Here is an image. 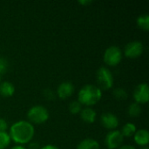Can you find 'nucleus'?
<instances>
[{
	"label": "nucleus",
	"instance_id": "f257e3e1",
	"mask_svg": "<svg viewBox=\"0 0 149 149\" xmlns=\"http://www.w3.org/2000/svg\"><path fill=\"white\" fill-rule=\"evenodd\" d=\"M8 134L10 141L16 145L24 146L32 141L35 135V127L28 120H20L10 126Z\"/></svg>",
	"mask_w": 149,
	"mask_h": 149
},
{
	"label": "nucleus",
	"instance_id": "f03ea898",
	"mask_svg": "<svg viewBox=\"0 0 149 149\" xmlns=\"http://www.w3.org/2000/svg\"><path fill=\"white\" fill-rule=\"evenodd\" d=\"M102 90L96 85L86 84L80 88L78 93V101L82 105L88 107L99 103L102 98Z\"/></svg>",
	"mask_w": 149,
	"mask_h": 149
},
{
	"label": "nucleus",
	"instance_id": "7ed1b4c3",
	"mask_svg": "<svg viewBox=\"0 0 149 149\" xmlns=\"http://www.w3.org/2000/svg\"><path fill=\"white\" fill-rule=\"evenodd\" d=\"M27 120L32 125H40L46 122L50 118L49 111L42 105H34L29 108L26 113Z\"/></svg>",
	"mask_w": 149,
	"mask_h": 149
},
{
	"label": "nucleus",
	"instance_id": "20e7f679",
	"mask_svg": "<svg viewBox=\"0 0 149 149\" xmlns=\"http://www.w3.org/2000/svg\"><path fill=\"white\" fill-rule=\"evenodd\" d=\"M97 86L103 90H109L113 87L114 83V78L112 72L106 66H101L96 72Z\"/></svg>",
	"mask_w": 149,
	"mask_h": 149
},
{
	"label": "nucleus",
	"instance_id": "39448f33",
	"mask_svg": "<svg viewBox=\"0 0 149 149\" xmlns=\"http://www.w3.org/2000/svg\"><path fill=\"white\" fill-rule=\"evenodd\" d=\"M123 58L122 50L117 45H110L107 47L103 54V60L106 65L109 66L118 65Z\"/></svg>",
	"mask_w": 149,
	"mask_h": 149
},
{
	"label": "nucleus",
	"instance_id": "423d86ee",
	"mask_svg": "<svg viewBox=\"0 0 149 149\" xmlns=\"http://www.w3.org/2000/svg\"><path fill=\"white\" fill-rule=\"evenodd\" d=\"M144 52V45L139 40H134L127 43L123 50V54L129 58H137L141 56Z\"/></svg>",
	"mask_w": 149,
	"mask_h": 149
},
{
	"label": "nucleus",
	"instance_id": "0eeeda50",
	"mask_svg": "<svg viewBox=\"0 0 149 149\" xmlns=\"http://www.w3.org/2000/svg\"><path fill=\"white\" fill-rule=\"evenodd\" d=\"M124 137L118 129L109 131L105 137V145L108 149H118L122 146Z\"/></svg>",
	"mask_w": 149,
	"mask_h": 149
},
{
	"label": "nucleus",
	"instance_id": "6e6552de",
	"mask_svg": "<svg viewBox=\"0 0 149 149\" xmlns=\"http://www.w3.org/2000/svg\"><path fill=\"white\" fill-rule=\"evenodd\" d=\"M133 98L134 102L142 105L147 104L149 100V86L148 83H141L136 86L133 92Z\"/></svg>",
	"mask_w": 149,
	"mask_h": 149
},
{
	"label": "nucleus",
	"instance_id": "1a4fd4ad",
	"mask_svg": "<svg viewBox=\"0 0 149 149\" xmlns=\"http://www.w3.org/2000/svg\"><path fill=\"white\" fill-rule=\"evenodd\" d=\"M100 123L101 125L109 131L115 130L120 125V120L117 115L113 113L106 112L103 113L100 116Z\"/></svg>",
	"mask_w": 149,
	"mask_h": 149
},
{
	"label": "nucleus",
	"instance_id": "9d476101",
	"mask_svg": "<svg viewBox=\"0 0 149 149\" xmlns=\"http://www.w3.org/2000/svg\"><path fill=\"white\" fill-rule=\"evenodd\" d=\"M74 86L71 81L61 82L56 90V95L61 100H66L70 98L74 93Z\"/></svg>",
	"mask_w": 149,
	"mask_h": 149
},
{
	"label": "nucleus",
	"instance_id": "9b49d317",
	"mask_svg": "<svg viewBox=\"0 0 149 149\" xmlns=\"http://www.w3.org/2000/svg\"><path fill=\"white\" fill-rule=\"evenodd\" d=\"M134 141L140 147H148L149 143V133L147 129H139L134 134Z\"/></svg>",
	"mask_w": 149,
	"mask_h": 149
},
{
	"label": "nucleus",
	"instance_id": "f8f14e48",
	"mask_svg": "<svg viewBox=\"0 0 149 149\" xmlns=\"http://www.w3.org/2000/svg\"><path fill=\"white\" fill-rule=\"evenodd\" d=\"M79 116H80V119L85 123L92 124V123L95 122V120L97 119V113L93 107H86L81 109V111L79 113Z\"/></svg>",
	"mask_w": 149,
	"mask_h": 149
},
{
	"label": "nucleus",
	"instance_id": "ddd939ff",
	"mask_svg": "<svg viewBox=\"0 0 149 149\" xmlns=\"http://www.w3.org/2000/svg\"><path fill=\"white\" fill-rule=\"evenodd\" d=\"M15 86L10 81H3L0 83V95L3 98H10L15 93Z\"/></svg>",
	"mask_w": 149,
	"mask_h": 149
},
{
	"label": "nucleus",
	"instance_id": "4468645a",
	"mask_svg": "<svg viewBox=\"0 0 149 149\" xmlns=\"http://www.w3.org/2000/svg\"><path fill=\"white\" fill-rule=\"evenodd\" d=\"M76 149H100V145L97 140L93 138H86L78 144Z\"/></svg>",
	"mask_w": 149,
	"mask_h": 149
},
{
	"label": "nucleus",
	"instance_id": "2eb2a0df",
	"mask_svg": "<svg viewBox=\"0 0 149 149\" xmlns=\"http://www.w3.org/2000/svg\"><path fill=\"white\" fill-rule=\"evenodd\" d=\"M123 137H132L137 131V127L133 122H127L122 126L121 130H120Z\"/></svg>",
	"mask_w": 149,
	"mask_h": 149
},
{
	"label": "nucleus",
	"instance_id": "dca6fc26",
	"mask_svg": "<svg viewBox=\"0 0 149 149\" xmlns=\"http://www.w3.org/2000/svg\"><path fill=\"white\" fill-rule=\"evenodd\" d=\"M142 112V107L140 104L136 102H133L127 107V113L132 118H136L141 115Z\"/></svg>",
	"mask_w": 149,
	"mask_h": 149
},
{
	"label": "nucleus",
	"instance_id": "f3484780",
	"mask_svg": "<svg viewBox=\"0 0 149 149\" xmlns=\"http://www.w3.org/2000/svg\"><path fill=\"white\" fill-rule=\"evenodd\" d=\"M136 23H137V25H138L141 29H142V30L148 31L149 30L148 14L145 13V14L140 15V16L137 17V19H136Z\"/></svg>",
	"mask_w": 149,
	"mask_h": 149
},
{
	"label": "nucleus",
	"instance_id": "a211bd4d",
	"mask_svg": "<svg viewBox=\"0 0 149 149\" xmlns=\"http://www.w3.org/2000/svg\"><path fill=\"white\" fill-rule=\"evenodd\" d=\"M11 141L8 132H0V149H6Z\"/></svg>",
	"mask_w": 149,
	"mask_h": 149
},
{
	"label": "nucleus",
	"instance_id": "6ab92c4d",
	"mask_svg": "<svg viewBox=\"0 0 149 149\" xmlns=\"http://www.w3.org/2000/svg\"><path fill=\"white\" fill-rule=\"evenodd\" d=\"M113 95L116 100H125L127 98V92L126 89L122 87H117L114 88L113 91Z\"/></svg>",
	"mask_w": 149,
	"mask_h": 149
},
{
	"label": "nucleus",
	"instance_id": "aec40b11",
	"mask_svg": "<svg viewBox=\"0 0 149 149\" xmlns=\"http://www.w3.org/2000/svg\"><path fill=\"white\" fill-rule=\"evenodd\" d=\"M68 109H69V112L73 115L79 114V113H80V111L82 109V105L78 100H74V101H72L69 104Z\"/></svg>",
	"mask_w": 149,
	"mask_h": 149
},
{
	"label": "nucleus",
	"instance_id": "412c9836",
	"mask_svg": "<svg viewBox=\"0 0 149 149\" xmlns=\"http://www.w3.org/2000/svg\"><path fill=\"white\" fill-rule=\"evenodd\" d=\"M9 67V62L5 58L0 57V74L6 72Z\"/></svg>",
	"mask_w": 149,
	"mask_h": 149
},
{
	"label": "nucleus",
	"instance_id": "4be33fe9",
	"mask_svg": "<svg viewBox=\"0 0 149 149\" xmlns=\"http://www.w3.org/2000/svg\"><path fill=\"white\" fill-rule=\"evenodd\" d=\"M43 94H44L45 98L48 100H53L56 97V93H54L53 90H52L50 88L45 89L43 92Z\"/></svg>",
	"mask_w": 149,
	"mask_h": 149
},
{
	"label": "nucleus",
	"instance_id": "5701e85b",
	"mask_svg": "<svg viewBox=\"0 0 149 149\" xmlns=\"http://www.w3.org/2000/svg\"><path fill=\"white\" fill-rule=\"evenodd\" d=\"M8 129H9L8 122L6 121L5 119L0 117V132H7Z\"/></svg>",
	"mask_w": 149,
	"mask_h": 149
},
{
	"label": "nucleus",
	"instance_id": "b1692460",
	"mask_svg": "<svg viewBox=\"0 0 149 149\" xmlns=\"http://www.w3.org/2000/svg\"><path fill=\"white\" fill-rule=\"evenodd\" d=\"M40 145L38 142L35 141H31L30 143H28V147L27 149H40Z\"/></svg>",
	"mask_w": 149,
	"mask_h": 149
},
{
	"label": "nucleus",
	"instance_id": "393cba45",
	"mask_svg": "<svg viewBox=\"0 0 149 149\" xmlns=\"http://www.w3.org/2000/svg\"><path fill=\"white\" fill-rule=\"evenodd\" d=\"M40 149H59L57 146L55 145H52V144H47V145H45L43 147H41Z\"/></svg>",
	"mask_w": 149,
	"mask_h": 149
},
{
	"label": "nucleus",
	"instance_id": "a878e982",
	"mask_svg": "<svg viewBox=\"0 0 149 149\" xmlns=\"http://www.w3.org/2000/svg\"><path fill=\"white\" fill-rule=\"evenodd\" d=\"M78 3H79V4H81V5H89V4H91L93 2H92L91 0H79Z\"/></svg>",
	"mask_w": 149,
	"mask_h": 149
},
{
	"label": "nucleus",
	"instance_id": "bb28decb",
	"mask_svg": "<svg viewBox=\"0 0 149 149\" xmlns=\"http://www.w3.org/2000/svg\"><path fill=\"white\" fill-rule=\"evenodd\" d=\"M118 149H136L135 147L132 146V145H123L121 147H120Z\"/></svg>",
	"mask_w": 149,
	"mask_h": 149
},
{
	"label": "nucleus",
	"instance_id": "cd10ccee",
	"mask_svg": "<svg viewBox=\"0 0 149 149\" xmlns=\"http://www.w3.org/2000/svg\"><path fill=\"white\" fill-rule=\"evenodd\" d=\"M10 149H27V148L24 146H22V145H15V146L11 147Z\"/></svg>",
	"mask_w": 149,
	"mask_h": 149
},
{
	"label": "nucleus",
	"instance_id": "c85d7f7f",
	"mask_svg": "<svg viewBox=\"0 0 149 149\" xmlns=\"http://www.w3.org/2000/svg\"><path fill=\"white\" fill-rule=\"evenodd\" d=\"M141 149H149L148 147H142Z\"/></svg>",
	"mask_w": 149,
	"mask_h": 149
},
{
	"label": "nucleus",
	"instance_id": "c756f323",
	"mask_svg": "<svg viewBox=\"0 0 149 149\" xmlns=\"http://www.w3.org/2000/svg\"><path fill=\"white\" fill-rule=\"evenodd\" d=\"M0 83H1V74H0Z\"/></svg>",
	"mask_w": 149,
	"mask_h": 149
}]
</instances>
